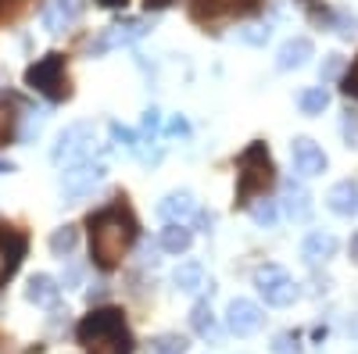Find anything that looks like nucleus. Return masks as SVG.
Masks as SVG:
<instances>
[{"mask_svg":"<svg viewBox=\"0 0 358 354\" xmlns=\"http://www.w3.org/2000/svg\"><path fill=\"white\" fill-rule=\"evenodd\" d=\"M133 240H136V222L118 204H111V208L90 219V254H94L101 269H118L126 251L133 247Z\"/></svg>","mask_w":358,"mask_h":354,"instance_id":"nucleus-1","label":"nucleus"},{"mask_svg":"<svg viewBox=\"0 0 358 354\" xmlns=\"http://www.w3.org/2000/svg\"><path fill=\"white\" fill-rule=\"evenodd\" d=\"M86 354H133V333L118 308H97L76 326Z\"/></svg>","mask_w":358,"mask_h":354,"instance_id":"nucleus-2","label":"nucleus"},{"mask_svg":"<svg viewBox=\"0 0 358 354\" xmlns=\"http://www.w3.org/2000/svg\"><path fill=\"white\" fill-rule=\"evenodd\" d=\"M268 186H273V161H268V151H265V143H251L241 154V161H236V200L251 204Z\"/></svg>","mask_w":358,"mask_h":354,"instance_id":"nucleus-3","label":"nucleus"},{"mask_svg":"<svg viewBox=\"0 0 358 354\" xmlns=\"http://www.w3.org/2000/svg\"><path fill=\"white\" fill-rule=\"evenodd\" d=\"M25 86H29V90H36V94H43L54 104L57 101H69L72 82H69L65 57L62 54H47V57H40L36 65H29L25 68Z\"/></svg>","mask_w":358,"mask_h":354,"instance_id":"nucleus-4","label":"nucleus"},{"mask_svg":"<svg viewBox=\"0 0 358 354\" xmlns=\"http://www.w3.org/2000/svg\"><path fill=\"white\" fill-rule=\"evenodd\" d=\"M255 286L265 297V304H273V308H290L301 297V286L294 283V276L283 265H262V269H255Z\"/></svg>","mask_w":358,"mask_h":354,"instance_id":"nucleus-5","label":"nucleus"},{"mask_svg":"<svg viewBox=\"0 0 358 354\" xmlns=\"http://www.w3.org/2000/svg\"><path fill=\"white\" fill-rule=\"evenodd\" d=\"M94 122H76L69 126L62 136H57L54 143V151H50V161L54 165H76L90 154V147H94Z\"/></svg>","mask_w":358,"mask_h":354,"instance_id":"nucleus-6","label":"nucleus"},{"mask_svg":"<svg viewBox=\"0 0 358 354\" xmlns=\"http://www.w3.org/2000/svg\"><path fill=\"white\" fill-rule=\"evenodd\" d=\"M147 25L143 18H126V22H115V25H108L104 33L90 43V54H104V50H115V47H129V43H136V40H143L147 36Z\"/></svg>","mask_w":358,"mask_h":354,"instance_id":"nucleus-7","label":"nucleus"},{"mask_svg":"<svg viewBox=\"0 0 358 354\" xmlns=\"http://www.w3.org/2000/svg\"><path fill=\"white\" fill-rule=\"evenodd\" d=\"M262 322H265V311L248 297H233L226 304V330L233 337H255L262 330Z\"/></svg>","mask_w":358,"mask_h":354,"instance_id":"nucleus-8","label":"nucleus"},{"mask_svg":"<svg viewBox=\"0 0 358 354\" xmlns=\"http://www.w3.org/2000/svg\"><path fill=\"white\" fill-rule=\"evenodd\" d=\"M101 179H104V165L83 158V161H76V165H69L62 172V193L65 197H83V193L94 190Z\"/></svg>","mask_w":358,"mask_h":354,"instance_id":"nucleus-9","label":"nucleus"},{"mask_svg":"<svg viewBox=\"0 0 358 354\" xmlns=\"http://www.w3.org/2000/svg\"><path fill=\"white\" fill-rule=\"evenodd\" d=\"M290 158H294V168L297 175H305V179H312V175H322L326 172V154H322V147L308 136H297L290 143Z\"/></svg>","mask_w":358,"mask_h":354,"instance_id":"nucleus-10","label":"nucleus"},{"mask_svg":"<svg viewBox=\"0 0 358 354\" xmlns=\"http://www.w3.org/2000/svg\"><path fill=\"white\" fill-rule=\"evenodd\" d=\"M22 254H25V236L11 226H0V283L22 265Z\"/></svg>","mask_w":358,"mask_h":354,"instance_id":"nucleus-11","label":"nucleus"},{"mask_svg":"<svg viewBox=\"0 0 358 354\" xmlns=\"http://www.w3.org/2000/svg\"><path fill=\"white\" fill-rule=\"evenodd\" d=\"M83 15V0H50L43 8V29L47 33H65L72 22Z\"/></svg>","mask_w":358,"mask_h":354,"instance_id":"nucleus-12","label":"nucleus"},{"mask_svg":"<svg viewBox=\"0 0 358 354\" xmlns=\"http://www.w3.org/2000/svg\"><path fill=\"white\" fill-rule=\"evenodd\" d=\"M308 57H315V47L308 36H290L280 50H276V68L280 72H294V68H305Z\"/></svg>","mask_w":358,"mask_h":354,"instance_id":"nucleus-13","label":"nucleus"},{"mask_svg":"<svg viewBox=\"0 0 358 354\" xmlns=\"http://www.w3.org/2000/svg\"><path fill=\"white\" fill-rule=\"evenodd\" d=\"M57 297H62V283H57L54 276H47V272H36L33 279L25 283V301L29 304L50 308V304H57Z\"/></svg>","mask_w":358,"mask_h":354,"instance_id":"nucleus-14","label":"nucleus"},{"mask_svg":"<svg viewBox=\"0 0 358 354\" xmlns=\"http://www.w3.org/2000/svg\"><path fill=\"white\" fill-rule=\"evenodd\" d=\"M337 254V236L334 233H326V229H315L305 236V244H301V258L308 265H319V261H330Z\"/></svg>","mask_w":358,"mask_h":354,"instance_id":"nucleus-15","label":"nucleus"},{"mask_svg":"<svg viewBox=\"0 0 358 354\" xmlns=\"http://www.w3.org/2000/svg\"><path fill=\"white\" fill-rule=\"evenodd\" d=\"M158 215H162L165 222H187V219H194V215H197L194 193H190V190H176V193H169V197L158 204Z\"/></svg>","mask_w":358,"mask_h":354,"instance_id":"nucleus-16","label":"nucleus"},{"mask_svg":"<svg viewBox=\"0 0 358 354\" xmlns=\"http://www.w3.org/2000/svg\"><path fill=\"white\" fill-rule=\"evenodd\" d=\"M326 204H330V212H334V215L351 219V215L358 212V183H355V179L337 183L330 193H326Z\"/></svg>","mask_w":358,"mask_h":354,"instance_id":"nucleus-17","label":"nucleus"},{"mask_svg":"<svg viewBox=\"0 0 358 354\" xmlns=\"http://www.w3.org/2000/svg\"><path fill=\"white\" fill-rule=\"evenodd\" d=\"M283 208H287V215L294 219V222H305L308 215H312V193L301 186V183H283Z\"/></svg>","mask_w":358,"mask_h":354,"instance_id":"nucleus-18","label":"nucleus"},{"mask_svg":"<svg viewBox=\"0 0 358 354\" xmlns=\"http://www.w3.org/2000/svg\"><path fill=\"white\" fill-rule=\"evenodd\" d=\"M172 283H176V290H183V293H197L204 286V265L201 261H183L172 272Z\"/></svg>","mask_w":358,"mask_h":354,"instance_id":"nucleus-19","label":"nucleus"},{"mask_svg":"<svg viewBox=\"0 0 358 354\" xmlns=\"http://www.w3.org/2000/svg\"><path fill=\"white\" fill-rule=\"evenodd\" d=\"M190 244H194V233H190L183 222H169V226L162 229V251L183 254V251H190Z\"/></svg>","mask_w":358,"mask_h":354,"instance_id":"nucleus-20","label":"nucleus"},{"mask_svg":"<svg viewBox=\"0 0 358 354\" xmlns=\"http://www.w3.org/2000/svg\"><path fill=\"white\" fill-rule=\"evenodd\" d=\"M190 326H194V333H197V337H204V340H219V322H215L212 308H208L204 301H201V304H194Z\"/></svg>","mask_w":358,"mask_h":354,"instance_id":"nucleus-21","label":"nucleus"},{"mask_svg":"<svg viewBox=\"0 0 358 354\" xmlns=\"http://www.w3.org/2000/svg\"><path fill=\"white\" fill-rule=\"evenodd\" d=\"M76 244H79V229L76 226H62V229H54V236H50L54 258H69L76 251Z\"/></svg>","mask_w":358,"mask_h":354,"instance_id":"nucleus-22","label":"nucleus"},{"mask_svg":"<svg viewBox=\"0 0 358 354\" xmlns=\"http://www.w3.org/2000/svg\"><path fill=\"white\" fill-rule=\"evenodd\" d=\"M297 104H301L305 115H322L326 104H330V94H326L322 86H312V90H305L301 97H297Z\"/></svg>","mask_w":358,"mask_h":354,"instance_id":"nucleus-23","label":"nucleus"},{"mask_svg":"<svg viewBox=\"0 0 358 354\" xmlns=\"http://www.w3.org/2000/svg\"><path fill=\"white\" fill-rule=\"evenodd\" d=\"M233 8V0H194V18L204 22V18H219Z\"/></svg>","mask_w":358,"mask_h":354,"instance_id":"nucleus-24","label":"nucleus"},{"mask_svg":"<svg viewBox=\"0 0 358 354\" xmlns=\"http://www.w3.org/2000/svg\"><path fill=\"white\" fill-rule=\"evenodd\" d=\"M29 8H33V0H0V25L18 22Z\"/></svg>","mask_w":358,"mask_h":354,"instance_id":"nucleus-25","label":"nucleus"},{"mask_svg":"<svg viewBox=\"0 0 358 354\" xmlns=\"http://www.w3.org/2000/svg\"><path fill=\"white\" fill-rule=\"evenodd\" d=\"M276 215H280V212H276V200H265V197H262V200L251 204V219H255L258 226H273Z\"/></svg>","mask_w":358,"mask_h":354,"instance_id":"nucleus-26","label":"nucleus"},{"mask_svg":"<svg viewBox=\"0 0 358 354\" xmlns=\"http://www.w3.org/2000/svg\"><path fill=\"white\" fill-rule=\"evenodd\" d=\"M187 340L183 337H176V333H165V337H158L155 340V354H187Z\"/></svg>","mask_w":358,"mask_h":354,"instance_id":"nucleus-27","label":"nucleus"},{"mask_svg":"<svg viewBox=\"0 0 358 354\" xmlns=\"http://www.w3.org/2000/svg\"><path fill=\"white\" fill-rule=\"evenodd\" d=\"M268 36H273V29H268V25H248V29H241V40L251 43V47H265Z\"/></svg>","mask_w":358,"mask_h":354,"instance_id":"nucleus-28","label":"nucleus"},{"mask_svg":"<svg viewBox=\"0 0 358 354\" xmlns=\"http://www.w3.org/2000/svg\"><path fill=\"white\" fill-rule=\"evenodd\" d=\"M273 354H301V337L297 333H280L273 340Z\"/></svg>","mask_w":358,"mask_h":354,"instance_id":"nucleus-29","label":"nucleus"},{"mask_svg":"<svg viewBox=\"0 0 358 354\" xmlns=\"http://www.w3.org/2000/svg\"><path fill=\"white\" fill-rule=\"evenodd\" d=\"M111 136H115V143H122L126 151H140V140H136V133L133 129H126V126H111Z\"/></svg>","mask_w":358,"mask_h":354,"instance_id":"nucleus-30","label":"nucleus"},{"mask_svg":"<svg viewBox=\"0 0 358 354\" xmlns=\"http://www.w3.org/2000/svg\"><path fill=\"white\" fill-rule=\"evenodd\" d=\"M341 129H344L348 147H358V115H355V111H344V122H341Z\"/></svg>","mask_w":358,"mask_h":354,"instance_id":"nucleus-31","label":"nucleus"},{"mask_svg":"<svg viewBox=\"0 0 358 354\" xmlns=\"http://www.w3.org/2000/svg\"><path fill=\"white\" fill-rule=\"evenodd\" d=\"M11 129H15V118H11V108L0 101V147L11 140Z\"/></svg>","mask_w":358,"mask_h":354,"instance_id":"nucleus-32","label":"nucleus"},{"mask_svg":"<svg viewBox=\"0 0 358 354\" xmlns=\"http://www.w3.org/2000/svg\"><path fill=\"white\" fill-rule=\"evenodd\" d=\"M344 94L358 101V57L351 61V68H348V75H344Z\"/></svg>","mask_w":358,"mask_h":354,"instance_id":"nucleus-33","label":"nucleus"},{"mask_svg":"<svg viewBox=\"0 0 358 354\" xmlns=\"http://www.w3.org/2000/svg\"><path fill=\"white\" fill-rule=\"evenodd\" d=\"M165 133H169V136H187V133H190V126H187V118H183V115H176V118H169V126H165Z\"/></svg>","mask_w":358,"mask_h":354,"instance_id":"nucleus-34","label":"nucleus"},{"mask_svg":"<svg viewBox=\"0 0 358 354\" xmlns=\"http://www.w3.org/2000/svg\"><path fill=\"white\" fill-rule=\"evenodd\" d=\"M158 126H162L158 108H147V111H143V133H158Z\"/></svg>","mask_w":358,"mask_h":354,"instance_id":"nucleus-35","label":"nucleus"},{"mask_svg":"<svg viewBox=\"0 0 358 354\" xmlns=\"http://www.w3.org/2000/svg\"><path fill=\"white\" fill-rule=\"evenodd\" d=\"M197 226H201V229L208 233V229L215 226V215H212V212H197Z\"/></svg>","mask_w":358,"mask_h":354,"instance_id":"nucleus-36","label":"nucleus"},{"mask_svg":"<svg viewBox=\"0 0 358 354\" xmlns=\"http://www.w3.org/2000/svg\"><path fill=\"white\" fill-rule=\"evenodd\" d=\"M348 251H351V261H355V265H358V233H355V236H351V244H348Z\"/></svg>","mask_w":358,"mask_h":354,"instance_id":"nucleus-37","label":"nucleus"},{"mask_svg":"<svg viewBox=\"0 0 358 354\" xmlns=\"http://www.w3.org/2000/svg\"><path fill=\"white\" fill-rule=\"evenodd\" d=\"M172 0H147V8H169Z\"/></svg>","mask_w":358,"mask_h":354,"instance_id":"nucleus-38","label":"nucleus"},{"mask_svg":"<svg viewBox=\"0 0 358 354\" xmlns=\"http://www.w3.org/2000/svg\"><path fill=\"white\" fill-rule=\"evenodd\" d=\"M8 172H15V165H11V161H8V165L0 161V175H8Z\"/></svg>","mask_w":358,"mask_h":354,"instance_id":"nucleus-39","label":"nucleus"},{"mask_svg":"<svg viewBox=\"0 0 358 354\" xmlns=\"http://www.w3.org/2000/svg\"><path fill=\"white\" fill-rule=\"evenodd\" d=\"M104 8H118V4H126V0H101Z\"/></svg>","mask_w":358,"mask_h":354,"instance_id":"nucleus-40","label":"nucleus"},{"mask_svg":"<svg viewBox=\"0 0 358 354\" xmlns=\"http://www.w3.org/2000/svg\"><path fill=\"white\" fill-rule=\"evenodd\" d=\"M351 337H358V322H351Z\"/></svg>","mask_w":358,"mask_h":354,"instance_id":"nucleus-41","label":"nucleus"},{"mask_svg":"<svg viewBox=\"0 0 358 354\" xmlns=\"http://www.w3.org/2000/svg\"><path fill=\"white\" fill-rule=\"evenodd\" d=\"M233 4H251V0H233Z\"/></svg>","mask_w":358,"mask_h":354,"instance_id":"nucleus-42","label":"nucleus"}]
</instances>
